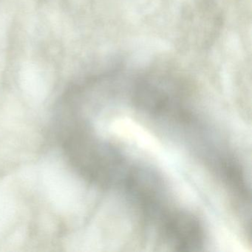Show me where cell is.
Listing matches in <instances>:
<instances>
[{
    "label": "cell",
    "mask_w": 252,
    "mask_h": 252,
    "mask_svg": "<svg viewBox=\"0 0 252 252\" xmlns=\"http://www.w3.org/2000/svg\"><path fill=\"white\" fill-rule=\"evenodd\" d=\"M57 136L66 157L85 180L101 187L125 182L129 173L123 159L105 141L84 131H68Z\"/></svg>",
    "instance_id": "6da1fadb"
},
{
    "label": "cell",
    "mask_w": 252,
    "mask_h": 252,
    "mask_svg": "<svg viewBox=\"0 0 252 252\" xmlns=\"http://www.w3.org/2000/svg\"><path fill=\"white\" fill-rule=\"evenodd\" d=\"M135 102L143 111L154 116L184 120L187 111L175 88L167 82L143 80L137 85Z\"/></svg>",
    "instance_id": "7a4b0ae2"
},
{
    "label": "cell",
    "mask_w": 252,
    "mask_h": 252,
    "mask_svg": "<svg viewBox=\"0 0 252 252\" xmlns=\"http://www.w3.org/2000/svg\"><path fill=\"white\" fill-rule=\"evenodd\" d=\"M161 231L163 240L170 247L182 252H197L204 245L203 227L197 218L181 211L162 215Z\"/></svg>",
    "instance_id": "3957f363"
}]
</instances>
